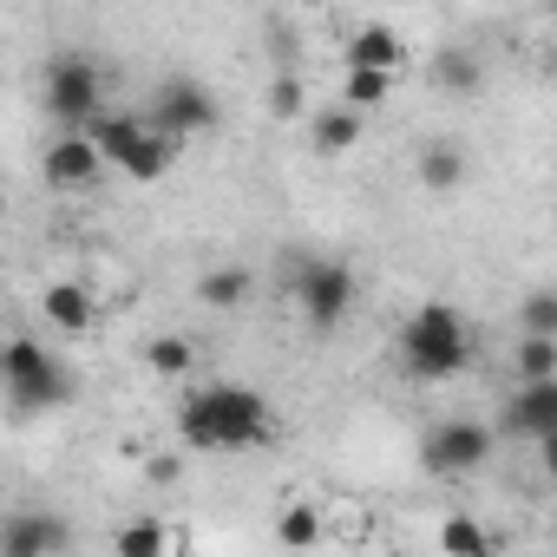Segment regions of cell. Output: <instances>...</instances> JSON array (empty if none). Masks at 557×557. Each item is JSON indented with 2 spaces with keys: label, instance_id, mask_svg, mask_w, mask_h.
Listing matches in <instances>:
<instances>
[{
  "label": "cell",
  "instance_id": "18",
  "mask_svg": "<svg viewBox=\"0 0 557 557\" xmlns=\"http://www.w3.org/2000/svg\"><path fill=\"white\" fill-rule=\"evenodd\" d=\"M197 296H203L210 309H243V302L256 296V269H243V262H216V269L197 275Z\"/></svg>",
  "mask_w": 557,
  "mask_h": 557
},
{
  "label": "cell",
  "instance_id": "13",
  "mask_svg": "<svg viewBox=\"0 0 557 557\" xmlns=\"http://www.w3.org/2000/svg\"><path fill=\"white\" fill-rule=\"evenodd\" d=\"M309 132H315V151H329V158H342V151H355V145L368 138V112L342 99V106H329V112H315V125H309Z\"/></svg>",
  "mask_w": 557,
  "mask_h": 557
},
{
  "label": "cell",
  "instance_id": "1",
  "mask_svg": "<svg viewBox=\"0 0 557 557\" xmlns=\"http://www.w3.org/2000/svg\"><path fill=\"white\" fill-rule=\"evenodd\" d=\"M177 440L190 453H249V446L275 440V413H269L262 387L210 381V387H190L177 400Z\"/></svg>",
  "mask_w": 557,
  "mask_h": 557
},
{
  "label": "cell",
  "instance_id": "14",
  "mask_svg": "<svg viewBox=\"0 0 557 557\" xmlns=\"http://www.w3.org/2000/svg\"><path fill=\"white\" fill-rule=\"evenodd\" d=\"M86 132H92V145L106 151V164L119 171V164H125V158L138 151V138L151 132V119H138V112H99V119H92Z\"/></svg>",
  "mask_w": 557,
  "mask_h": 557
},
{
  "label": "cell",
  "instance_id": "8",
  "mask_svg": "<svg viewBox=\"0 0 557 557\" xmlns=\"http://www.w3.org/2000/svg\"><path fill=\"white\" fill-rule=\"evenodd\" d=\"M40 171H47L53 190H86V184L106 171V151L92 145V132H73V125H66V132L40 151Z\"/></svg>",
  "mask_w": 557,
  "mask_h": 557
},
{
  "label": "cell",
  "instance_id": "4",
  "mask_svg": "<svg viewBox=\"0 0 557 557\" xmlns=\"http://www.w3.org/2000/svg\"><path fill=\"white\" fill-rule=\"evenodd\" d=\"M289 296H296V315L315 335H329V329H342L355 315L361 283H355V269L342 256H296L289 262Z\"/></svg>",
  "mask_w": 557,
  "mask_h": 557
},
{
  "label": "cell",
  "instance_id": "2",
  "mask_svg": "<svg viewBox=\"0 0 557 557\" xmlns=\"http://www.w3.org/2000/svg\"><path fill=\"white\" fill-rule=\"evenodd\" d=\"M466 361H472V322H466L453 302H420V309L400 322V368H407L420 387L466 374Z\"/></svg>",
  "mask_w": 557,
  "mask_h": 557
},
{
  "label": "cell",
  "instance_id": "11",
  "mask_svg": "<svg viewBox=\"0 0 557 557\" xmlns=\"http://www.w3.org/2000/svg\"><path fill=\"white\" fill-rule=\"evenodd\" d=\"M40 315H47L60 335H92L99 302H92V289H86V283H47V289H40Z\"/></svg>",
  "mask_w": 557,
  "mask_h": 557
},
{
  "label": "cell",
  "instance_id": "9",
  "mask_svg": "<svg viewBox=\"0 0 557 557\" xmlns=\"http://www.w3.org/2000/svg\"><path fill=\"white\" fill-rule=\"evenodd\" d=\"M505 433L511 440H544V433H557V374H544V381H518V394L505 400Z\"/></svg>",
  "mask_w": 557,
  "mask_h": 557
},
{
  "label": "cell",
  "instance_id": "3",
  "mask_svg": "<svg viewBox=\"0 0 557 557\" xmlns=\"http://www.w3.org/2000/svg\"><path fill=\"white\" fill-rule=\"evenodd\" d=\"M0 374H8L14 413H60V407H73V394H79L73 368H66L53 348H40L34 335H14V342H8V355H0Z\"/></svg>",
  "mask_w": 557,
  "mask_h": 557
},
{
  "label": "cell",
  "instance_id": "5",
  "mask_svg": "<svg viewBox=\"0 0 557 557\" xmlns=\"http://www.w3.org/2000/svg\"><path fill=\"white\" fill-rule=\"evenodd\" d=\"M40 99H47V112L60 125L86 132L106 112V73H99V60L92 53H53L47 73H40Z\"/></svg>",
  "mask_w": 557,
  "mask_h": 557
},
{
  "label": "cell",
  "instance_id": "17",
  "mask_svg": "<svg viewBox=\"0 0 557 557\" xmlns=\"http://www.w3.org/2000/svg\"><path fill=\"white\" fill-rule=\"evenodd\" d=\"M433 86H440L446 99H472V92L485 86V60H479L472 47H440V60H433Z\"/></svg>",
  "mask_w": 557,
  "mask_h": 557
},
{
  "label": "cell",
  "instance_id": "19",
  "mask_svg": "<svg viewBox=\"0 0 557 557\" xmlns=\"http://www.w3.org/2000/svg\"><path fill=\"white\" fill-rule=\"evenodd\" d=\"M387 92H394V73L387 66H342V99L348 106L374 112V106H387Z\"/></svg>",
  "mask_w": 557,
  "mask_h": 557
},
{
  "label": "cell",
  "instance_id": "6",
  "mask_svg": "<svg viewBox=\"0 0 557 557\" xmlns=\"http://www.w3.org/2000/svg\"><path fill=\"white\" fill-rule=\"evenodd\" d=\"M485 459H492V426L472 420V413L440 420V426L420 440V466H426L433 479H472Z\"/></svg>",
  "mask_w": 557,
  "mask_h": 557
},
{
  "label": "cell",
  "instance_id": "21",
  "mask_svg": "<svg viewBox=\"0 0 557 557\" xmlns=\"http://www.w3.org/2000/svg\"><path fill=\"white\" fill-rule=\"evenodd\" d=\"M440 550H453V557H485V550H492V531H485L479 518L453 511V518L440 524Z\"/></svg>",
  "mask_w": 557,
  "mask_h": 557
},
{
  "label": "cell",
  "instance_id": "26",
  "mask_svg": "<svg viewBox=\"0 0 557 557\" xmlns=\"http://www.w3.org/2000/svg\"><path fill=\"white\" fill-rule=\"evenodd\" d=\"M302 106H309V92H302L296 73H275V79H269V112H275V119H302Z\"/></svg>",
  "mask_w": 557,
  "mask_h": 557
},
{
  "label": "cell",
  "instance_id": "12",
  "mask_svg": "<svg viewBox=\"0 0 557 557\" xmlns=\"http://www.w3.org/2000/svg\"><path fill=\"white\" fill-rule=\"evenodd\" d=\"M342 66H387V73H400V66H407V40H400L387 21H368V27H355V34H348Z\"/></svg>",
  "mask_w": 557,
  "mask_h": 557
},
{
  "label": "cell",
  "instance_id": "25",
  "mask_svg": "<svg viewBox=\"0 0 557 557\" xmlns=\"http://www.w3.org/2000/svg\"><path fill=\"white\" fill-rule=\"evenodd\" d=\"M518 335H557V289H531L518 302Z\"/></svg>",
  "mask_w": 557,
  "mask_h": 557
},
{
  "label": "cell",
  "instance_id": "27",
  "mask_svg": "<svg viewBox=\"0 0 557 557\" xmlns=\"http://www.w3.org/2000/svg\"><path fill=\"white\" fill-rule=\"evenodd\" d=\"M537 466H544V479L557 485V433H544V440H537Z\"/></svg>",
  "mask_w": 557,
  "mask_h": 557
},
{
  "label": "cell",
  "instance_id": "23",
  "mask_svg": "<svg viewBox=\"0 0 557 557\" xmlns=\"http://www.w3.org/2000/svg\"><path fill=\"white\" fill-rule=\"evenodd\" d=\"M112 550H119V557H158V550H171V531H164L158 518H132V524L112 537Z\"/></svg>",
  "mask_w": 557,
  "mask_h": 557
},
{
  "label": "cell",
  "instance_id": "7",
  "mask_svg": "<svg viewBox=\"0 0 557 557\" xmlns=\"http://www.w3.org/2000/svg\"><path fill=\"white\" fill-rule=\"evenodd\" d=\"M145 119H151L158 132H171V138H197V132H216V125H223V106H216V92H210L203 79L177 73V79H158Z\"/></svg>",
  "mask_w": 557,
  "mask_h": 557
},
{
  "label": "cell",
  "instance_id": "30",
  "mask_svg": "<svg viewBox=\"0 0 557 557\" xmlns=\"http://www.w3.org/2000/svg\"><path fill=\"white\" fill-rule=\"evenodd\" d=\"M550 8H557V0H550Z\"/></svg>",
  "mask_w": 557,
  "mask_h": 557
},
{
  "label": "cell",
  "instance_id": "29",
  "mask_svg": "<svg viewBox=\"0 0 557 557\" xmlns=\"http://www.w3.org/2000/svg\"><path fill=\"white\" fill-rule=\"evenodd\" d=\"M550 537H557V524H550Z\"/></svg>",
  "mask_w": 557,
  "mask_h": 557
},
{
  "label": "cell",
  "instance_id": "22",
  "mask_svg": "<svg viewBox=\"0 0 557 557\" xmlns=\"http://www.w3.org/2000/svg\"><path fill=\"white\" fill-rule=\"evenodd\" d=\"M511 368H518V381H544V374H557V335H518Z\"/></svg>",
  "mask_w": 557,
  "mask_h": 557
},
{
  "label": "cell",
  "instance_id": "20",
  "mask_svg": "<svg viewBox=\"0 0 557 557\" xmlns=\"http://www.w3.org/2000/svg\"><path fill=\"white\" fill-rule=\"evenodd\" d=\"M145 368L164 374V381H177V374L197 368V348H190L184 335H151V342H145Z\"/></svg>",
  "mask_w": 557,
  "mask_h": 557
},
{
  "label": "cell",
  "instance_id": "28",
  "mask_svg": "<svg viewBox=\"0 0 557 557\" xmlns=\"http://www.w3.org/2000/svg\"><path fill=\"white\" fill-rule=\"evenodd\" d=\"M145 472H151V479H158V485H171V479H177V459H151V466H145Z\"/></svg>",
  "mask_w": 557,
  "mask_h": 557
},
{
  "label": "cell",
  "instance_id": "10",
  "mask_svg": "<svg viewBox=\"0 0 557 557\" xmlns=\"http://www.w3.org/2000/svg\"><path fill=\"white\" fill-rule=\"evenodd\" d=\"M66 544H73V531L53 511H14L8 524H0V557H53Z\"/></svg>",
  "mask_w": 557,
  "mask_h": 557
},
{
  "label": "cell",
  "instance_id": "24",
  "mask_svg": "<svg viewBox=\"0 0 557 557\" xmlns=\"http://www.w3.org/2000/svg\"><path fill=\"white\" fill-rule=\"evenodd\" d=\"M322 537V511L315 505H289L283 518H275V544H289V550H309Z\"/></svg>",
  "mask_w": 557,
  "mask_h": 557
},
{
  "label": "cell",
  "instance_id": "16",
  "mask_svg": "<svg viewBox=\"0 0 557 557\" xmlns=\"http://www.w3.org/2000/svg\"><path fill=\"white\" fill-rule=\"evenodd\" d=\"M466 171H472V158H466L453 138H433V145L420 151V190H433V197H453V190L466 184Z\"/></svg>",
  "mask_w": 557,
  "mask_h": 557
},
{
  "label": "cell",
  "instance_id": "15",
  "mask_svg": "<svg viewBox=\"0 0 557 557\" xmlns=\"http://www.w3.org/2000/svg\"><path fill=\"white\" fill-rule=\"evenodd\" d=\"M177 151H184V138H171V132H145L138 138V151L119 164V177H132V184H158V177H171V164H177Z\"/></svg>",
  "mask_w": 557,
  "mask_h": 557
}]
</instances>
